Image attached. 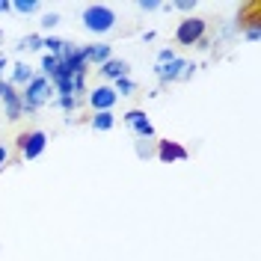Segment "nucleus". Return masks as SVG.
I'll use <instances>...</instances> for the list:
<instances>
[{"label":"nucleus","mask_w":261,"mask_h":261,"mask_svg":"<svg viewBox=\"0 0 261 261\" xmlns=\"http://www.w3.org/2000/svg\"><path fill=\"white\" fill-rule=\"evenodd\" d=\"M50 92H54L50 81L48 77H42V74H36V77L18 92V98H21V110H24V113H36V110H42V107L48 104Z\"/></svg>","instance_id":"nucleus-1"},{"label":"nucleus","mask_w":261,"mask_h":261,"mask_svg":"<svg viewBox=\"0 0 261 261\" xmlns=\"http://www.w3.org/2000/svg\"><path fill=\"white\" fill-rule=\"evenodd\" d=\"M81 21L89 33L104 36V33H110L116 27V12H113V6H107V3H89V6L83 9Z\"/></svg>","instance_id":"nucleus-2"},{"label":"nucleus","mask_w":261,"mask_h":261,"mask_svg":"<svg viewBox=\"0 0 261 261\" xmlns=\"http://www.w3.org/2000/svg\"><path fill=\"white\" fill-rule=\"evenodd\" d=\"M205 33H208V21L205 18H184L178 27H175V42L178 45H187V48H193V45H199L202 39H205Z\"/></svg>","instance_id":"nucleus-3"},{"label":"nucleus","mask_w":261,"mask_h":261,"mask_svg":"<svg viewBox=\"0 0 261 261\" xmlns=\"http://www.w3.org/2000/svg\"><path fill=\"white\" fill-rule=\"evenodd\" d=\"M18 148H21V158L24 161H36V158H42L45 154V148H48V134L45 130H24V134H18Z\"/></svg>","instance_id":"nucleus-4"},{"label":"nucleus","mask_w":261,"mask_h":261,"mask_svg":"<svg viewBox=\"0 0 261 261\" xmlns=\"http://www.w3.org/2000/svg\"><path fill=\"white\" fill-rule=\"evenodd\" d=\"M154 71H158L161 83H175V81H190L193 77V65L187 60H181V57H175L172 63H166V65H158Z\"/></svg>","instance_id":"nucleus-5"},{"label":"nucleus","mask_w":261,"mask_h":261,"mask_svg":"<svg viewBox=\"0 0 261 261\" xmlns=\"http://www.w3.org/2000/svg\"><path fill=\"white\" fill-rule=\"evenodd\" d=\"M125 125L134 130L137 140H154V125L146 116V110H128L125 113Z\"/></svg>","instance_id":"nucleus-6"},{"label":"nucleus","mask_w":261,"mask_h":261,"mask_svg":"<svg viewBox=\"0 0 261 261\" xmlns=\"http://www.w3.org/2000/svg\"><path fill=\"white\" fill-rule=\"evenodd\" d=\"M116 101H119V95L113 92V86H107V83H101V86H95L89 92V104H92L95 113H113Z\"/></svg>","instance_id":"nucleus-7"},{"label":"nucleus","mask_w":261,"mask_h":261,"mask_svg":"<svg viewBox=\"0 0 261 261\" xmlns=\"http://www.w3.org/2000/svg\"><path fill=\"white\" fill-rule=\"evenodd\" d=\"M154 158L161 163H178V161H187L190 158V151L175 143V140H158V151H154Z\"/></svg>","instance_id":"nucleus-8"},{"label":"nucleus","mask_w":261,"mask_h":261,"mask_svg":"<svg viewBox=\"0 0 261 261\" xmlns=\"http://www.w3.org/2000/svg\"><path fill=\"white\" fill-rule=\"evenodd\" d=\"M0 101H3V110H6V119L9 122H18L21 116H24V110H21V98H18L15 86L6 81L3 83V92H0Z\"/></svg>","instance_id":"nucleus-9"},{"label":"nucleus","mask_w":261,"mask_h":261,"mask_svg":"<svg viewBox=\"0 0 261 261\" xmlns=\"http://www.w3.org/2000/svg\"><path fill=\"white\" fill-rule=\"evenodd\" d=\"M107 81H119V77H130V63L128 60H119V57H110L107 63L98 68Z\"/></svg>","instance_id":"nucleus-10"},{"label":"nucleus","mask_w":261,"mask_h":261,"mask_svg":"<svg viewBox=\"0 0 261 261\" xmlns=\"http://www.w3.org/2000/svg\"><path fill=\"white\" fill-rule=\"evenodd\" d=\"M81 54H83V60H86V65H98V68L113 57L110 45H83Z\"/></svg>","instance_id":"nucleus-11"},{"label":"nucleus","mask_w":261,"mask_h":261,"mask_svg":"<svg viewBox=\"0 0 261 261\" xmlns=\"http://www.w3.org/2000/svg\"><path fill=\"white\" fill-rule=\"evenodd\" d=\"M33 77H36V74H33L30 65L27 63H15L12 65V77H9V83H12V86H27Z\"/></svg>","instance_id":"nucleus-12"},{"label":"nucleus","mask_w":261,"mask_h":261,"mask_svg":"<svg viewBox=\"0 0 261 261\" xmlns=\"http://www.w3.org/2000/svg\"><path fill=\"white\" fill-rule=\"evenodd\" d=\"M134 151H137L140 161H148V158H154L158 143H154V140H137V143H134Z\"/></svg>","instance_id":"nucleus-13"},{"label":"nucleus","mask_w":261,"mask_h":261,"mask_svg":"<svg viewBox=\"0 0 261 261\" xmlns=\"http://www.w3.org/2000/svg\"><path fill=\"white\" fill-rule=\"evenodd\" d=\"M89 125H92L95 130H113L116 116H113V113H95L92 119H89Z\"/></svg>","instance_id":"nucleus-14"},{"label":"nucleus","mask_w":261,"mask_h":261,"mask_svg":"<svg viewBox=\"0 0 261 261\" xmlns=\"http://www.w3.org/2000/svg\"><path fill=\"white\" fill-rule=\"evenodd\" d=\"M42 48H48L50 57H63L65 39H60V36H45V39H42Z\"/></svg>","instance_id":"nucleus-15"},{"label":"nucleus","mask_w":261,"mask_h":261,"mask_svg":"<svg viewBox=\"0 0 261 261\" xmlns=\"http://www.w3.org/2000/svg\"><path fill=\"white\" fill-rule=\"evenodd\" d=\"M39 48H42V36L39 33H30V36H24L18 42V50H39Z\"/></svg>","instance_id":"nucleus-16"},{"label":"nucleus","mask_w":261,"mask_h":261,"mask_svg":"<svg viewBox=\"0 0 261 261\" xmlns=\"http://www.w3.org/2000/svg\"><path fill=\"white\" fill-rule=\"evenodd\" d=\"M12 9L21 12V15H33V12H39V0H15Z\"/></svg>","instance_id":"nucleus-17"},{"label":"nucleus","mask_w":261,"mask_h":261,"mask_svg":"<svg viewBox=\"0 0 261 261\" xmlns=\"http://www.w3.org/2000/svg\"><path fill=\"white\" fill-rule=\"evenodd\" d=\"M116 86H113V92L116 95H119V92H122V95H134V92H137V83L130 81V77H119V81H113Z\"/></svg>","instance_id":"nucleus-18"},{"label":"nucleus","mask_w":261,"mask_h":261,"mask_svg":"<svg viewBox=\"0 0 261 261\" xmlns=\"http://www.w3.org/2000/svg\"><path fill=\"white\" fill-rule=\"evenodd\" d=\"M57 24H60V12H48V15L42 18V27H45V30H54Z\"/></svg>","instance_id":"nucleus-19"},{"label":"nucleus","mask_w":261,"mask_h":261,"mask_svg":"<svg viewBox=\"0 0 261 261\" xmlns=\"http://www.w3.org/2000/svg\"><path fill=\"white\" fill-rule=\"evenodd\" d=\"M244 33H246L249 42H258L261 39V24H249V27H244Z\"/></svg>","instance_id":"nucleus-20"},{"label":"nucleus","mask_w":261,"mask_h":261,"mask_svg":"<svg viewBox=\"0 0 261 261\" xmlns=\"http://www.w3.org/2000/svg\"><path fill=\"white\" fill-rule=\"evenodd\" d=\"M175 60V50L172 48H163L161 54H158V65H166V63H172Z\"/></svg>","instance_id":"nucleus-21"},{"label":"nucleus","mask_w":261,"mask_h":261,"mask_svg":"<svg viewBox=\"0 0 261 261\" xmlns=\"http://www.w3.org/2000/svg\"><path fill=\"white\" fill-rule=\"evenodd\" d=\"M137 6H140V9H143V12H154V9H161L163 3H161V0H140V3H137Z\"/></svg>","instance_id":"nucleus-22"},{"label":"nucleus","mask_w":261,"mask_h":261,"mask_svg":"<svg viewBox=\"0 0 261 261\" xmlns=\"http://www.w3.org/2000/svg\"><path fill=\"white\" fill-rule=\"evenodd\" d=\"M172 9H178V12H193L196 0H178V3H172Z\"/></svg>","instance_id":"nucleus-23"},{"label":"nucleus","mask_w":261,"mask_h":261,"mask_svg":"<svg viewBox=\"0 0 261 261\" xmlns=\"http://www.w3.org/2000/svg\"><path fill=\"white\" fill-rule=\"evenodd\" d=\"M60 107H63L65 113H71V110L77 107V98H60Z\"/></svg>","instance_id":"nucleus-24"},{"label":"nucleus","mask_w":261,"mask_h":261,"mask_svg":"<svg viewBox=\"0 0 261 261\" xmlns=\"http://www.w3.org/2000/svg\"><path fill=\"white\" fill-rule=\"evenodd\" d=\"M6 161H9V151H6V146H0V166H6Z\"/></svg>","instance_id":"nucleus-25"},{"label":"nucleus","mask_w":261,"mask_h":261,"mask_svg":"<svg viewBox=\"0 0 261 261\" xmlns=\"http://www.w3.org/2000/svg\"><path fill=\"white\" fill-rule=\"evenodd\" d=\"M9 9H12V3H9V0H0V15H6Z\"/></svg>","instance_id":"nucleus-26"},{"label":"nucleus","mask_w":261,"mask_h":261,"mask_svg":"<svg viewBox=\"0 0 261 261\" xmlns=\"http://www.w3.org/2000/svg\"><path fill=\"white\" fill-rule=\"evenodd\" d=\"M6 63H9V60H6V54H0V74H3V68H6Z\"/></svg>","instance_id":"nucleus-27"},{"label":"nucleus","mask_w":261,"mask_h":261,"mask_svg":"<svg viewBox=\"0 0 261 261\" xmlns=\"http://www.w3.org/2000/svg\"><path fill=\"white\" fill-rule=\"evenodd\" d=\"M3 83H6V81H3V77H0V92H3Z\"/></svg>","instance_id":"nucleus-28"},{"label":"nucleus","mask_w":261,"mask_h":261,"mask_svg":"<svg viewBox=\"0 0 261 261\" xmlns=\"http://www.w3.org/2000/svg\"><path fill=\"white\" fill-rule=\"evenodd\" d=\"M0 45H3V30H0Z\"/></svg>","instance_id":"nucleus-29"}]
</instances>
